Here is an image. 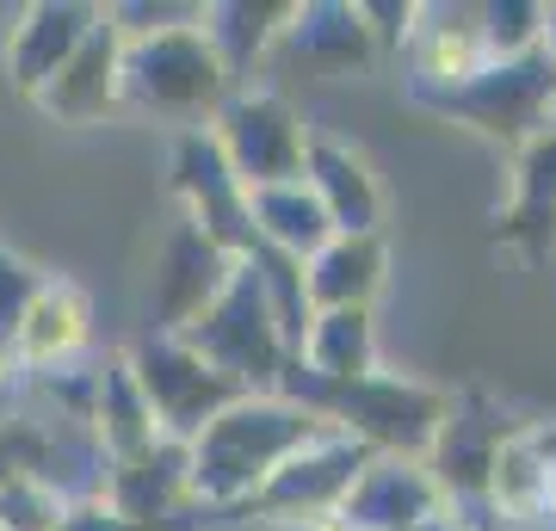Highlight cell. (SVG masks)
<instances>
[{
    "mask_svg": "<svg viewBox=\"0 0 556 531\" xmlns=\"http://www.w3.org/2000/svg\"><path fill=\"white\" fill-rule=\"evenodd\" d=\"M56 531H137V526H124V519L105 507V501H80V507L62 513V526H56Z\"/></svg>",
    "mask_w": 556,
    "mask_h": 531,
    "instance_id": "cell-24",
    "label": "cell"
},
{
    "mask_svg": "<svg viewBox=\"0 0 556 531\" xmlns=\"http://www.w3.org/2000/svg\"><path fill=\"white\" fill-rule=\"evenodd\" d=\"M544 56H551V75H556V7H544Z\"/></svg>",
    "mask_w": 556,
    "mask_h": 531,
    "instance_id": "cell-25",
    "label": "cell"
},
{
    "mask_svg": "<svg viewBox=\"0 0 556 531\" xmlns=\"http://www.w3.org/2000/svg\"><path fill=\"white\" fill-rule=\"evenodd\" d=\"M334 519H346L353 531H420L445 519V494L420 457H371L353 476V489L340 494Z\"/></svg>",
    "mask_w": 556,
    "mask_h": 531,
    "instance_id": "cell-8",
    "label": "cell"
},
{
    "mask_svg": "<svg viewBox=\"0 0 556 531\" xmlns=\"http://www.w3.org/2000/svg\"><path fill=\"white\" fill-rule=\"evenodd\" d=\"M93 20H100V7H25L20 25L0 43L7 80H13L25 99H38V87L56 75L62 62L75 56V43L93 31Z\"/></svg>",
    "mask_w": 556,
    "mask_h": 531,
    "instance_id": "cell-14",
    "label": "cell"
},
{
    "mask_svg": "<svg viewBox=\"0 0 556 531\" xmlns=\"http://www.w3.org/2000/svg\"><path fill=\"white\" fill-rule=\"evenodd\" d=\"M204 130H211L223 167H229V179H236L241 192L303 179V142H309V124H303L278 93H229L223 99V112L204 124Z\"/></svg>",
    "mask_w": 556,
    "mask_h": 531,
    "instance_id": "cell-4",
    "label": "cell"
},
{
    "mask_svg": "<svg viewBox=\"0 0 556 531\" xmlns=\"http://www.w3.org/2000/svg\"><path fill=\"white\" fill-rule=\"evenodd\" d=\"M118 80H124V105L155 112V118H174V124H186V130H204V124L223 112L229 87H236L199 20L124 38Z\"/></svg>",
    "mask_w": 556,
    "mask_h": 531,
    "instance_id": "cell-2",
    "label": "cell"
},
{
    "mask_svg": "<svg viewBox=\"0 0 556 531\" xmlns=\"http://www.w3.org/2000/svg\"><path fill=\"white\" fill-rule=\"evenodd\" d=\"M316 414H328L346 439H358L365 452L378 457H420L433 452L439 427L452 414V395L427 390V383H408V377H390V371H371L346 383V390H328L316 402Z\"/></svg>",
    "mask_w": 556,
    "mask_h": 531,
    "instance_id": "cell-3",
    "label": "cell"
},
{
    "mask_svg": "<svg viewBox=\"0 0 556 531\" xmlns=\"http://www.w3.org/2000/svg\"><path fill=\"white\" fill-rule=\"evenodd\" d=\"M248 198V223H254V241L266 254H285V260H309L316 248L334 241V223L321 217V204L309 198L303 179L291 186H260V192H241Z\"/></svg>",
    "mask_w": 556,
    "mask_h": 531,
    "instance_id": "cell-18",
    "label": "cell"
},
{
    "mask_svg": "<svg viewBox=\"0 0 556 531\" xmlns=\"http://www.w3.org/2000/svg\"><path fill=\"white\" fill-rule=\"evenodd\" d=\"M87 420H100V445L112 457V470L118 464H137V457H149L161 445L155 414H149V402H142L137 377H130L124 358H112L105 371H93V408H87Z\"/></svg>",
    "mask_w": 556,
    "mask_h": 531,
    "instance_id": "cell-19",
    "label": "cell"
},
{
    "mask_svg": "<svg viewBox=\"0 0 556 531\" xmlns=\"http://www.w3.org/2000/svg\"><path fill=\"white\" fill-rule=\"evenodd\" d=\"M427 105L439 112H457V118H470L477 130L489 137H507L532 142L544 124H556V75H551V56H544V43H538L532 56H514V62H489L477 80H464L457 93H433Z\"/></svg>",
    "mask_w": 556,
    "mask_h": 531,
    "instance_id": "cell-6",
    "label": "cell"
},
{
    "mask_svg": "<svg viewBox=\"0 0 556 531\" xmlns=\"http://www.w3.org/2000/svg\"><path fill=\"white\" fill-rule=\"evenodd\" d=\"M43 278H50V273H38L25 254L0 248V353L13 346V328H20V315L31 309V296H38Z\"/></svg>",
    "mask_w": 556,
    "mask_h": 531,
    "instance_id": "cell-23",
    "label": "cell"
},
{
    "mask_svg": "<svg viewBox=\"0 0 556 531\" xmlns=\"http://www.w3.org/2000/svg\"><path fill=\"white\" fill-rule=\"evenodd\" d=\"M174 192L186 198V223L199 229L217 254L229 260H254V223H248V198H241V186L229 179V167H223L217 142H211V130H186L174 149Z\"/></svg>",
    "mask_w": 556,
    "mask_h": 531,
    "instance_id": "cell-7",
    "label": "cell"
},
{
    "mask_svg": "<svg viewBox=\"0 0 556 531\" xmlns=\"http://www.w3.org/2000/svg\"><path fill=\"white\" fill-rule=\"evenodd\" d=\"M68 501L56 494V482L38 470H7L0 476V531H56Z\"/></svg>",
    "mask_w": 556,
    "mask_h": 531,
    "instance_id": "cell-22",
    "label": "cell"
},
{
    "mask_svg": "<svg viewBox=\"0 0 556 531\" xmlns=\"http://www.w3.org/2000/svg\"><path fill=\"white\" fill-rule=\"evenodd\" d=\"M124 365L137 377V390H142V402H149V414H155L161 439H174V445H186L204 420H217L229 402L248 395L236 377H223L217 365H204V358L192 353V346H179L174 334H155L149 346H137V353L124 358Z\"/></svg>",
    "mask_w": 556,
    "mask_h": 531,
    "instance_id": "cell-5",
    "label": "cell"
},
{
    "mask_svg": "<svg viewBox=\"0 0 556 531\" xmlns=\"http://www.w3.org/2000/svg\"><path fill=\"white\" fill-rule=\"evenodd\" d=\"M408 62H415L420 93H457L464 80L489 68V38H482V7H420L408 31Z\"/></svg>",
    "mask_w": 556,
    "mask_h": 531,
    "instance_id": "cell-13",
    "label": "cell"
},
{
    "mask_svg": "<svg viewBox=\"0 0 556 531\" xmlns=\"http://www.w3.org/2000/svg\"><path fill=\"white\" fill-rule=\"evenodd\" d=\"M316 531H353V526H346V519H334V513H328V519H316Z\"/></svg>",
    "mask_w": 556,
    "mask_h": 531,
    "instance_id": "cell-27",
    "label": "cell"
},
{
    "mask_svg": "<svg viewBox=\"0 0 556 531\" xmlns=\"http://www.w3.org/2000/svg\"><path fill=\"white\" fill-rule=\"evenodd\" d=\"M87 340H93V309H87V291H80V285H68V278H43L38 296H31V309H25L20 328H13L7 358H13L20 371L56 377V371H68V365L87 353Z\"/></svg>",
    "mask_w": 556,
    "mask_h": 531,
    "instance_id": "cell-12",
    "label": "cell"
},
{
    "mask_svg": "<svg viewBox=\"0 0 556 531\" xmlns=\"http://www.w3.org/2000/svg\"><path fill=\"white\" fill-rule=\"evenodd\" d=\"M303 186L321 204V217L334 223V236H378L383 186L358 142L334 137V130H309V142H303Z\"/></svg>",
    "mask_w": 556,
    "mask_h": 531,
    "instance_id": "cell-11",
    "label": "cell"
},
{
    "mask_svg": "<svg viewBox=\"0 0 556 531\" xmlns=\"http://www.w3.org/2000/svg\"><path fill=\"white\" fill-rule=\"evenodd\" d=\"M291 365L316 377L321 395L346 390V383H358V377H371V371H378L371 309H321V315H309V328H303ZM321 395H316V402H321ZM316 402H309V408H316Z\"/></svg>",
    "mask_w": 556,
    "mask_h": 531,
    "instance_id": "cell-16",
    "label": "cell"
},
{
    "mask_svg": "<svg viewBox=\"0 0 556 531\" xmlns=\"http://www.w3.org/2000/svg\"><path fill=\"white\" fill-rule=\"evenodd\" d=\"M334 427L328 414L303 408L291 395H241L217 420H204L186 439V501L204 507H254V494L266 489V476L291 452H303L309 439Z\"/></svg>",
    "mask_w": 556,
    "mask_h": 531,
    "instance_id": "cell-1",
    "label": "cell"
},
{
    "mask_svg": "<svg viewBox=\"0 0 556 531\" xmlns=\"http://www.w3.org/2000/svg\"><path fill=\"white\" fill-rule=\"evenodd\" d=\"M378 452H365L358 439H346L340 427H328L321 439H309L303 452H291L266 476V489L254 494L260 513H309V519H328L340 507V494L353 489V476L365 470Z\"/></svg>",
    "mask_w": 556,
    "mask_h": 531,
    "instance_id": "cell-9",
    "label": "cell"
},
{
    "mask_svg": "<svg viewBox=\"0 0 556 531\" xmlns=\"http://www.w3.org/2000/svg\"><path fill=\"white\" fill-rule=\"evenodd\" d=\"M278 38L291 43L303 56V68H316V75H353L378 50L365 20H358V7H291Z\"/></svg>",
    "mask_w": 556,
    "mask_h": 531,
    "instance_id": "cell-20",
    "label": "cell"
},
{
    "mask_svg": "<svg viewBox=\"0 0 556 531\" xmlns=\"http://www.w3.org/2000/svg\"><path fill=\"white\" fill-rule=\"evenodd\" d=\"M551 439L544 433H501L489 457V513L495 519H544V489H551Z\"/></svg>",
    "mask_w": 556,
    "mask_h": 531,
    "instance_id": "cell-21",
    "label": "cell"
},
{
    "mask_svg": "<svg viewBox=\"0 0 556 531\" xmlns=\"http://www.w3.org/2000/svg\"><path fill=\"white\" fill-rule=\"evenodd\" d=\"M236 266H241V260L217 254V248L186 223V229L174 236V248H167V273H161V296H155V334H179V328H192V321L217 303V291L229 285Z\"/></svg>",
    "mask_w": 556,
    "mask_h": 531,
    "instance_id": "cell-15",
    "label": "cell"
},
{
    "mask_svg": "<svg viewBox=\"0 0 556 531\" xmlns=\"http://www.w3.org/2000/svg\"><path fill=\"white\" fill-rule=\"evenodd\" d=\"M383 236H334L328 248L303 260V296L309 315L321 309H371V296L383 291Z\"/></svg>",
    "mask_w": 556,
    "mask_h": 531,
    "instance_id": "cell-17",
    "label": "cell"
},
{
    "mask_svg": "<svg viewBox=\"0 0 556 531\" xmlns=\"http://www.w3.org/2000/svg\"><path fill=\"white\" fill-rule=\"evenodd\" d=\"M544 519H556V457H551V489H544Z\"/></svg>",
    "mask_w": 556,
    "mask_h": 531,
    "instance_id": "cell-26",
    "label": "cell"
},
{
    "mask_svg": "<svg viewBox=\"0 0 556 531\" xmlns=\"http://www.w3.org/2000/svg\"><path fill=\"white\" fill-rule=\"evenodd\" d=\"M118 62H124V38H118V25L105 20V7H100L93 31L75 43V56L62 62L56 75L43 80L31 105H38L43 118H56V124H100V118H112V112H124Z\"/></svg>",
    "mask_w": 556,
    "mask_h": 531,
    "instance_id": "cell-10",
    "label": "cell"
}]
</instances>
